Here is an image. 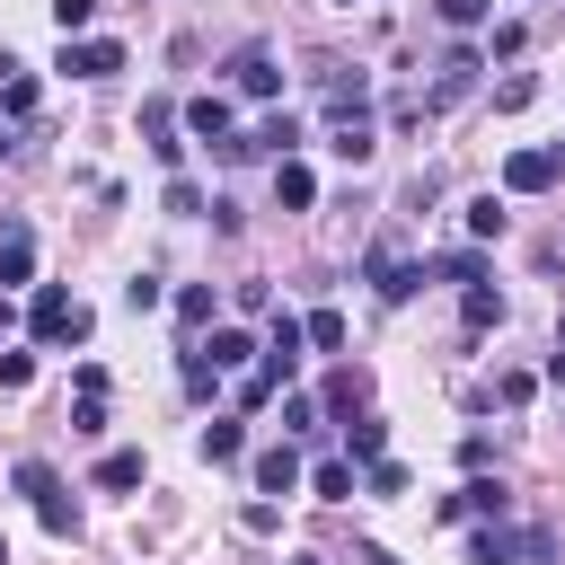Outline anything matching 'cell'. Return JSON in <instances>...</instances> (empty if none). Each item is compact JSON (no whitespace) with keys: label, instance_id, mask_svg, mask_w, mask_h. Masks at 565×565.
<instances>
[{"label":"cell","instance_id":"obj_1","mask_svg":"<svg viewBox=\"0 0 565 565\" xmlns=\"http://www.w3.org/2000/svg\"><path fill=\"white\" fill-rule=\"evenodd\" d=\"M26 335H35V344H79V335H88V300H71L62 282H44L35 309H26Z\"/></svg>","mask_w":565,"mask_h":565},{"label":"cell","instance_id":"obj_2","mask_svg":"<svg viewBox=\"0 0 565 565\" xmlns=\"http://www.w3.org/2000/svg\"><path fill=\"white\" fill-rule=\"evenodd\" d=\"M565 177V141H539V150H512L503 159V194H547Z\"/></svg>","mask_w":565,"mask_h":565},{"label":"cell","instance_id":"obj_3","mask_svg":"<svg viewBox=\"0 0 565 565\" xmlns=\"http://www.w3.org/2000/svg\"><path fill=\"white\" fill-rule=\"evenodd\" d=\"M62 71L71 79H115L124 71V44L115 35H62Z\"/></svg>","mask_w":565,"mask_h":565},{"label":"cell","instance_id":"obj_4","mask_svg":"<svg viewBox=\"0 0 565 565\" xmlns=\"http://www.w3.org/2000/svg\"><path fill=\"white\" fill-rule=\"evenodd\" d=\"M362 282H371L380 300H415V282H424V265H406V256H397V247L380 238V247L362 256Z\"/></svg>","mask_w":565,"mask_h":565},{"label":"cell","instance_id":"obj_5","mask_svg":"<svg viewBox=\"0 0 565 565\" xmlns=\"http://www.w3.org/2000/svg\"><path fill=\"white\" fill-rule=\"evenodd\" d=\"M503 512H512L503 477H468L459 494H441V521H503Z\"/></svg>","mask_w":565,"mask_h":565},{"label":"cell","instance_id":"obj_6","mask_svg":"<svg viewBox=\"0 0 565 565\" xmlns=\"http://www.w3.org/2000/svg\"><path fill=\"white\" fill-rule=\"evenodd\" d=\"M177 115H185V132H194V141H212V150H221L230 132H238V115H230V97H221V88H203V97H185Z\"/></svg>","mask_w":565,"mask_h":565},{"label":"cell","instance_id":"obj_7","mask_svg":"<svg viewBox=\"0 0 565 565\" xmlns=\"http://www.w3.org/2000/svg\"><path fill=\"white\" fill-rule=\"evenodd\" d=\"M477 71H486V62H477V44H450V53L433 62V106H450V97H468V88H477Z\"/></svg>","mask_w":565,"mask_h":565},{"label":"cell","instance_id":"obj_8","mask_svg":"<svg viewBox=\"0 0 565 565\" xmlns=\"http://www.w3.org/2000/svg\"><path fill=\"white\" fill-rule=\"evenodd\" d=\"M247 477H256V494H300V450H291V441H274V450H256V459H247Z\"/></svg>","mask_w":565,"mask_h":565},{"label":"cell","instance_id":"obj_9","mask_svg":"<svg viewBox=\"0 0 565 565\" xmlns=\"http://www.w3.org/2000/svg\"><path fill=\"white\" fill-rule=\"evenodd\" d=\"M230 79H238V97H282V62H274L265 44H247V53L230 62Z\"/></svg>","mask_w":565,"mask_h":565},{"label":"cell","instance_id":"obj_10","mask_svg":"<svg viewBox=\"0 0 565 565\" xmlns=\"http://www.w3.org/2000/svg\"><path fill=\"white\" fill-rule=\"evenodd\" d=\"M177 124H185V115H177V97H150V106H141V141H150V150H159L168 168L185 159V141H177Z\"/></svg>","mask_w":565,"mask_h":565},{"label":"cell","instance_id":"obj_11","mask_svg":"<svg viewBox=\"0 0 565 565\" xmlns=\"http://www.w3.org/2000/svg\"><path fill=\"white\" fill-rule=\"evenodd\" d=\"M35 274V230L26 221H0V291H18Z\"/></svg>","mask_w":565,"mask_h":565},{"label":"cell","instance_id":"obj_12","mask_svg":"<svg viewBox=\"0 0 565 565\" xmlns=\"http://www.w3.org/2000/svg\"><path fill=\"white\" fill-rule=\"evenodd\" d=\"M327 150H335L344 168H362V159L380 150V132H371V106H362V115H335V132H327Z\"/></svg>","mask_w":565,"mask_h":565},{"label":"cell","instance_id":"obj_13","mask_svg":"<svg viewBox=\"0 0 565 565\" xmlns=\"http://www.w3.org/2000/svg\"><path fill=\"white\" fill-rule=\"evenodd\" d=\"M274 194H282V212H309L318 203V177H309V159L291 150V159H274Z\"/></svg>","mask_w":565,"mask_h":565},{"label":"cell","instance_id":"obj_14","mask_svg":"<svg viewBox=\"0 0 565 565\" xmlns=\"http://www.w3.org/2000/svg\"><path fill=\"white\" fill-rule=\"evenodd\" d=\"M194 353H203L212 371H247V362H256V335H247V327H212V344H194Z\"/></svg>","mask_w":565,"mask_h":565},{"label":"cell","instance_id":"obj_15","mask_svg":"<svg viewBox=\"0 0 565 565\" xmlns=\"http://www.w3.org/2000/svg\"><path fill=\"white\" fill-rule=\"evenodd\" d=\"M344 459H353V468L388 459V424H380V415H344Z\"/></svg>","mask_w":565,"mask_h":565},{"label":"cell","instance_id":"obj_16","mask_svg":"<svg viewBox=\"0 0 565 565\" xmlns=\"http://www.w3.org/2000/svg\"><path fill=\"white\" fill-rule=\"evenodd\" d=\"M35 521H44L53 539H79V503H71V486H62V477H53L44 494H35Z\"/></svg>","mask_w":565,"mask_h":565},{"label":"cell","instance_id":"obj_17","mask_svg":"<svg viewBox=\"0 0 565 565\" xmlns=\"http://www.w3.org/2000/svg\"><path fill=\"white\" fill-rule=\"evenodd\" d=\"M459 318H468L477 335H486V327H503V291H494V282H459Z\"/></svg>","mask_w":565,"mask_h":565},{"label":"cell","instance_id":"obj_18","mask_svg":"<svg viewBox=\"0 0 565 565\" xmlns=\"http://www.w3.org/2000/svg\"><path fill=\"white\" fill-rule=\"evenodd\" d=\"M0 115H18V124L35 115V71H18L9 53H0Z\"/></svg>","mask_w":565,"mask_h":565},{"label":"cell","instance_id":"obj_19","mask_svg":"<svg viewBox=\"0 0 565 565\" xmlns=\"http://www.w3.org/2000/svg\"><path fill=\"white\" fill-rule=\"evenodd\" d=\"M141 486V450H106L97 459V494H132Z\"/></svg>","mask_w":565,"mask_h":565},{"label":"cell","instance_id":"obj_20","mask_svg":"<svg viewBox=\"0 0 565 565\" xmlns=\"http://www.w3.org/2000/svg\"><path fill=\"white\" fill-rule=\"evenodd\" d=\"M424 274H441V282H486V256H477V247H450V256H424Z\"/></svg>","mask_w":565,"mask_h":565},{"label":"cell","instance_id":"obj_21","mask_svg":"<svg viewBox=\"0 0 565 565\" xmlns=\"http://www.w3.org/2000/svg\"><path fill=\"white\" fill-rule=\"evenodd\" d=\"M238 450H247V433H238V415H212V424H203V459L221 468V459H238Z\"/></svg>","mask_w":565,"mask_h":565},{"label":"cell","instance_id":"obj_22","mask_svg":"<svg viewBox=\"0 0 565 565\" xmlns=\"http://www.w3.org/2000/svg\"><path fill=\"white\" fill-rule=\"evenodd\" d=\"M300 477H309V494H327V503L353 494V459H318V468H300Z\"/></svg>","mask_w":565,"mask_h":565},{"label":"cell","instance_id":"obj_23","mask_svg":"<svg viewBox=\"0 0 565 565\" xmlns=\"http://www.w3.org/2000/svg\"><path fill=\"white\" fill-rule=\"evenodd\" d=\"M300 335H309L318 353H344V318H335V309H309V318H300Z\"/></svg>","mask_w":565,"mask_h":565},{"label":"cell","instance_id":"obj_24","mask_svg":"<svg viewBox=\"0 0 565 565\" xmlns=\"http://www.w3.org/2000/svg\"><path fill=\"white\" fill-rule=\"evenodd\" d=\"M486 18H494V0H441V26H450V35H477Z\"/></svg>","mask_w":565,"mask_h":565},{"label":"cell","instance_id":"obj_25","mask_svg":"<svg viewBox=\"0 0 565 565\" xmlns=\"http://www.w3.org/2000/svg\"><path fill=\"white\" fill-rule=\"evenodd\" d=\"M503 221H512V212H503L494 194H477V203H468V238H503Z\"/></svg>","mask_w":565,"mask_h":565},{"label":"cell","instance_id":"obj_26","mask_svg":"<svg viewBox=\"0 0 565 565\" xmlns=\"http://www.w3.org/2000/svg\"><path fill=\"white\" fill-rule=\"evenodd\" d=\"M177 327H212V282H185L177 291Z\"/></svg>","mask_w":565,"mask_h":565},{"label":"cell","instance_id":"obj_27","mask_svg":"<svg viewBox=\"0 0 565 565\" xmlns=\"http://www.w3.org/2000/svg\"><path fill=\"white\" fill-rule=\"evenodd\" d=\"M159 300H168V282H159V274H132V282H124V309H132V318H141V309H159Z\"/></svg>","mask_w":565,"mask_h":565},{"label":"cell","instance_id":"obj_28","mask_svg":"<svg viewBox=\"0 0 565 565\" xmlns=\"http://www.w3.org/2000/svg\"><path fill=\"white\" fill-rule=\"evenodd\" d=\"M353 406H362V371H335L327 380V415H353Z\"/></svg>","mask_w":565,"mask_h":565},{"label":"cell","instance_id":"obj_29","mask_svg":"<svg viewBox=\"0 0 565 565\" xmlns=\"http://www.w3.org/2000/svg\"><path fill=\"white\" fill-rule=\"evenodd\" d=\"M282 433H318V397L291 388V397H282Z\"/></svg>","mask_w":565,"mask_h":565},{"label":"cell","instance_id":"obj_30","mask_svg":"<svg viewBox=\"0 0 565 565\" xmlns=\"http://www.w3.org/2000/svg\"><path fill=\"white\" fill-rule=\"evenodd\" d=\"M362 486H371V494H406V468H397V459H371Z\"/></svg>","mask_w":565,"mask_h":565},{"label":"cell","instance_id":"obj_31","mask_svg":"<svg viewBox=\"0 0 565 565\" xmlns=\"http://www.w3.org/2000/svg\"><path fill=\"white\" fill-rule=\"evenodd\" d=\"M26 380H35V353L9 344V353H0V388H26Z\"/></svg>","mask_w":565,"mask_h":565},{"label":"cell","instance_id":"obj_32","mask_svg":"<svg viewBox=\"0 0 565 565\" xmlns=\"http://www.w3.org/2000/svg\"><path fill=\"white\" fill-rule=\"evenodd\" d=\"M88 18H97V0H53V26L62 35H88Z\"/></svg>","mask_w":565,"mask_h":565},{"label":"cell","instance_id":"obj_33","mask_svg":"<svg viewBox=\"0 0 565 565\" xmlns=\"http://www.w3.org/2000/svg\"><path fill=\"white\" fill-rule=\"evenodd\" d=\"M521 44H530V35H521V18H503V26H494V35H486V53H494V62H512V53H521Z\"/></svg>","mask_w":565,"mask_h":565},{"label":"cell","instance_id":"obj_34","mask_svg":"<svg viewBox=\"0 0 565 565\" xmlns=\"http://www.w3.org/2000/svg\"><path fill=\"white\" fill-rule=\"evenodd\" d=\"M71 433H88V441H97V433H106V397H79V406H71Z\"/></svg>","mask_w":565,"mask_h":565},{"label":"cell","instance_id":"obj_35","mask_svg":"<svg viewBox=\"0 0 565 565\" xmlns=\"http://www.w3.org/2000/svg\"><path fill=\"white\" fill-rule=\"evenodd\" d=\"M530 97H539V79H521V71H512V79L494 88V106H503V115H512V106H530Z\"/></svg>","mask_w":565,"mask_h":565},{"label":"cell","instance_id":"obj_36","mask_svg":"<svg viewBox=\"0 0 565 565\" xmlns=\"http://www.w3.org/2000/svg\"><path fill=\"white\" fill-rule=\"evenodd\" d=\"M547 380H556V388H565V344H556V353H547Z\"/></svg>","mask_w":565,"mask_h":565},{"label":"cell","instance_id":"obj_37","mask_svg":"<svg viewBox=\"0 0 565 565\" xmlns=\"http://www.w3.org/2000/svg\"><path fill=\"white\" fill-rule=\"evenodd\" d=\"M362 565H397V556H388V547H362Z\"/></svg>","mask_w":565,"mask_h":565},{"label":"cell","instance_id":"obj_38","mask_svg":"<svg viewBox=\"0 0 565 565\" xmlns=\"http://www.w3.org/2000/svg\"><path fill=\"white\" fill-rule=\"evenodd\" d=\"M0 327H9V291H0Z\"/></svg>","mask_w":565,"mask_h":565},{"label":"cell","instance_id":"obj_39","mask_svg":"<svg viewBox=\"0 0 565 565\" xmlns=\"http://www.w3.org/2000/svg\"><path fill=\"white\" fill-rule=\"evenodd\" d=\"M0 565H9V539H0Z\"/></svg>","mask_w":565,"mask_h":565},{"label":"cell","instance_id":"obj_40","mask_svg":"<svg viewBox=\"0 0 565 565\" xmlns=\"http://www.w3.org/2000/svg\"><path fill=\"white\" fill-rule=\"evenodd\" d=\"M344 9H353V0H344Z\"/></svg>","mask_w":565,"mask_h":565}]
</instances>
